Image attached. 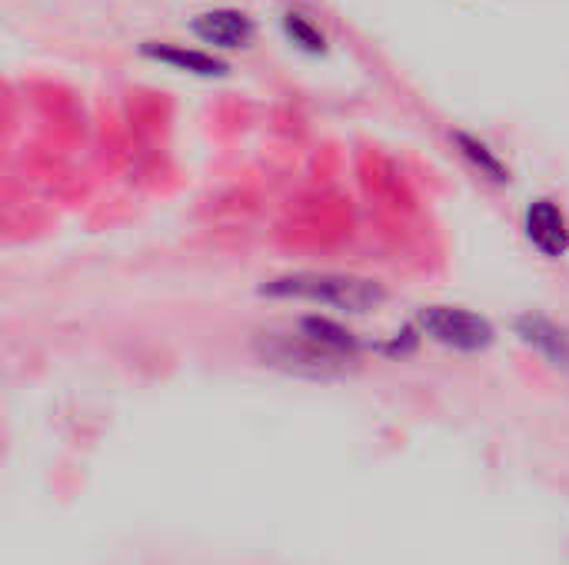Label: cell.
I'll use <instances>...</instances> for the list:
<instances>
[{
    "mask_svg": "<svg viewBox=\"0 0 569 565\" xmlns=\"http://www.w3.org/2000/svg\"><path fill=\"white\" fill-rule=\"evenodd\" d=\"M257 356L283 373H297V376H313V380H333L353 370L350 356H340L320 343H313L307 333H260L253 340Z\"/></svg>",
    "mask_w": 569,
    "mask_h": 565,
    "instance_id": "7a4b0ae2",
    "label": "cell"
},
{
    "mask_svg": "<svg viewBox=\"0 0 569 565\" xmlns=\"http://www.w3.org/2000/svg\"><path fill=\"white\" fill-rule=\"evenodd\" d=\"M417 330L457 353H483L497 343V326L483 313H473L467 306H423L417 313Z\"/></svg>",
    "mask_w": 569,
    "mask_h": 565,
    "instance_id": "3957f363",
    "label": "cell"
},
{
    "mask_svg": "<svg viewBox=\"0 0 569 565\" xmlns=\"http://www.w3.org/2000/svg\"><path fill=\"white\" fill-rule=\"evenodd\" d=\"M453 143H457V150L473 163V170H480V176H487V180H493V183H510V167L500 160V153L497 150H490L480 137H473V133H467V130H453Z\"/></svg>",
    "mask_w": 569,
    "mask_h": 565,
    "instance_id": "9c48e42d",
    "label": "cell"
},
{
    "mask_svg": "<svg viewBox=\"0 0 569 565\" xmlns=\"http://www.w3.org/2000/svg\"><path fill=\"white\" fill-rule=\"evenodd\" d=\"M517 336L537 350L540 356H547L553 366H569V330H563L560 323H553L543 313H523L513 320Z\"/></svg>",
    "mask_w": 569,
    "mask_h": 565,
    "instance_id": "8992f818",
    "label": "cell"
},
{
    "mask_svg": "<svg viewBox=\"0 0 569 565\" xmlns=\"http://www.w3.org/2000/svg\"><path fill=\"white\" fill-rule=\"evenodd\" d=\"M297 330L307 333L313 343H320V346H327V350H333V353H340V356H350V360H357V353H360V346H363V343L357 340V333H350L347 326H340V323L330 320V316H303Z\"/></svg>",
    "mask_w": 569,
    "mask_h": 565,
    "instance_id": "ba28073f",
    "label": "cell"
},
{
    "mask_svg": "<svg viewBox=\"0 0 569 565\" xmlns=\"http://www.w3.org/2000/svg\"><path fill=\"white\" fill-rule=\"evenodd\" d=\"M523 233L537 253L547 260H563L569 253V216L550 196H540L523 213Z\"/></svg>",
    "mask_w": 569,
    "mask_h": 565,
    "instance_id": "277c9868",
    "label": "cell"
},
{
    "mask_svg": "<svg viewBox=\"0 0 569 565\" xmlns=\"http://www.w3.org/2000/svg\"><path fill=\"white\" fill-rule=\"evenodd\" d=\"M283 33L307 53H323L327 50V37L320 27H313L303 13H287L283 17Z\"/></svg>",
    "mask_w": 569,
    "mask_h": 565,
    "instance_id": "30bf717a",
    "label": "cell"
},
{
    "mask_svg": "<svg viewBox=\"0 0 569 565\" xmlns=\"http://www.w3.org/2000/svg\"><path fill=\"white\" fill-rule=\"evenodd\" d=\"M140 53L147 60L167 63L173 70L193 73V77H227L230 73L227 60H220V57H213L207 50H190L183 43H157V40H147V43H140Z\"/></svg>",
    "mask_w": 569,
    "mask_h": 565,
    "instance_id": "52a82bcc",
    "label": "cell"
},
{
    "mask_svg": "<svg viewBox=\"0 0 569 565\" xmlns=\"http://www.w3.org/2000/svg\"><path fill=\"white\" fill-rule=\"evenodd\" d=\"M190 30L203 40L213 43L220 50H247L257 40V23L233 7H217V10H203L190 20Z\"/></svg>",
    "mask_w": 569,
    "mask_h": 565,
    "instance_id": "5b68a950",
    "label": "cell"
},
{
    "mask_svg": "<svg viewBox=\"0 0 569 565\" xmlns=\"http://www.w3.org/2000/svg\"><path fill=\"white\" fill-rule=\"evenodd\" d=\"M260 296L270 300H300L330 310H343L353 316L373 313L387 303V286L370 276L357 273H333V270H297L273 276L260 286Z\"/></svg>",
    "mask_w": 569,
    "mask_h": 565,
    "instance_id": "6da1fadb",
    "label": "cell"
}]
</instances>
